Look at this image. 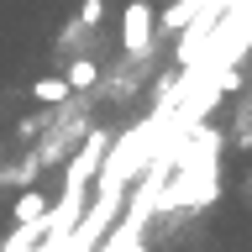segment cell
Returning <instances> with one entry per match:
<instances>
[{
    "instance_id": "1",
    "label": "cell",
    "mask_w": 252,
    "mask_h": 252,
    "mask_svg": "<svg viewBox=\"0 0 252 252\" xmlns=\"http://www.w3.org/2000/svg\"><path fill=\"white\" fill-rule=\"evenodd\" d=\"M153 42H158V11L147 0H126L121 5V47H126V58L153 53Z\"/></svg>"
},
{
    "instance_id": "4",
    "label": "cell",
    "mask_w": 252,
    "mask_h": 252,
    "mask_svg": "<svg viewBox=\"0 0 252 252\" xmlns=\"http://www.w3.org/2000/svg\"><path fill=\"white\" fill-rule=\"evenodd\" d=\"M205 5H210V0H173L168 11L158 16V32H184L189 21H194V16L205 11Z\"/></svg>"
},
{
    "instance_id": "3",
    "label": "cell",
    "mask_w": 252,
    "mask_h": 252,
    "mask_svg": "<svg viewBox=\"0 0 252 252\" xmlns=\"http://www.w3.org/2000/svg\"><path fill=\"white\" fill-rule=\"evenodd\" d=\"M11 216H16V226H37V220L47 216V194L42 189H21L16 205H11Z\"/></svg>"
},
{
    "instance_id": "7",
    "label": "cell",
    "mask_w": 252,
    "mask_h": 252,
    "mask_svg": "<svg viewBox=\"0 0 252 252\" xmlns=\"http://www.w3.org/2000/svg\"><path fill=\"white\" fill-rule=\"evenodd\" d=\"M32 100H42V105H68L74 94H68L63 79H37V84H32Z\"/></svg>"
},
{
    "instance_id": "5",
    "label": "cell",
    "mask_w": 252,
    "mask_h": 252,
    "mask_svg": "<svg viewBox=\"0 0 252 252\" xmlns=\"http://www.w3.org/2000/svg\"><path fill=\"white\" fill-rule=\"evenodd\" d=\"M100 16H105V0H84V5H79V16H74V27L63 32V47H74V42H84V32H90L94 21H100Z\"/></svg>"
},
{
    "instance_id": "6",
    "label": "cell",
    "mask_w": 252,
    "mask_h": 252,
    "mask_svg": "<svg viewBox=\"0 0 252 252\" xmlns=\"http://www.w3.org/2000/svg\"><path fill=\"white\" fill-rule=\"evenodd\" d=\"M94 79H100L94 58H74V63H68V74H63V84H68V94H79V90H94Z\"/></svg>"
},
{
    "instance_id": "2",
    "label": "cell",
    "mask_w": 252,
    "mask_h": 252,
    "mask_svg": "<svg viewBox=\"0 0 252 252\" xmlns=\"http://www.w3.org/2000/svg\"><path fill=\"white\" fill-rule=\"evenodd\" d=\"M105 153H110V137H105V131H90V137L79 142V153L68 158L63 184H84V189H90V184H94V173H100V163H105Z\"/></svg>"
}]
</instances>
